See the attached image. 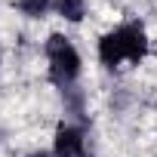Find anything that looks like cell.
I'll return each instance as SVG.
<instances>
[{
  "instance_id": "6da1fadb",
  "label": "cell",
  "mask_w": 157,
  "mask_h": 157,
  "mask_svg": "<svg viewBox=\"0 0 157 157\" xmlns=\"http://www.w3.org/2000/svg\"><path fill=\"white\" fill-rule=\"evenodd\" d=\"M99 62L105 68H117V65H139L148 59L151 52V37H148V28L139 22V19H129V22H120L117 28L105 31L99 37Z\"/></svg>"
},
{
  "instance_id": "7a4b0ae2",
  "label": "cell",
  "mask_w": 157,
  "mask_h": 157,
  "mask_svg": "<svg viewBox=\"0 0 157 157\" xmlns=\"http://www.w3.org/2000/svg\"><path fill=\"white\" fill-rule=\"evenodd\" d=\"M46 52V71H49V80L59 90H71L77 80H80V71H83V59L77 52V46L65 37V34H49L43 43Z\"/></svg>"
},
{
  "instance_id": "3957f363",
  "label": "cell",
  "mask_w": 157,
  "mask_h": 157,
  "mask_svg": "<svg viewBox=\"0 0 157 157\" xmlns=\"http://www.w3.org/2000/svg\"><path fill=\"white\" fill-rule=\"evenodd\" d=\"M52 157H86V132L74 123H59L52 132Z\"/></svg>"
},
{
  "instance_id": "277c9868",
  "label": "cell",
  "mask_w": 157,
  "mask_h": 157,
  "mask_svg": "<svg viewBox=\"0 0 157 157\" xmlns=\"http://www.w3.org/2000/svg\"><path fill=\"white\" fill-rule=\"evenodd\" d=\"M56 16L71 22V25H80L86 19V0H56Z\"/></svg>"
},
{
  "instance_id": "5b68a950",
  "label": "cell",
  "mask_w": 157,
  "mask_h": 157,
  "mask_svg": "<svg viewBox=\"0 0 157 157\" xmlns=\"http://www.w3.org/2000/svg\"><path fill=\"white\" fill-rule=\"evenodd\" d=\"M56 6V0H16V10L25 19H46Z\"/></svg>"
},
{
  "instance_id": "8992f818",
  "label": "cell",
  "mask_w": 157,
  "mask_h": 157,
  "mask_svg": "<svg viewBox=\"0 0 157 157\" xmlns=\"http://www.w3.org/2000/svg\"><path fill=\"white\" fill-rule=\"evenodd\" d=\"M25 157H52V151H31V154H25Z\"/></svg>"
},
{
  "instance_id": "52a82bcc",
  "label": "cell",
  "mask_w": 157,
  "mask_h": 157,
  "mask_svg": "<svg viewBox=\"0 0 157 157\" xmlns=\"http://www.w3.org/2000/svg\"><path fill=\"white\" fill-rule=\"evenodd\" d=\"M0 65H3V56H0Z\"/></svg>"
}]
</instances>
